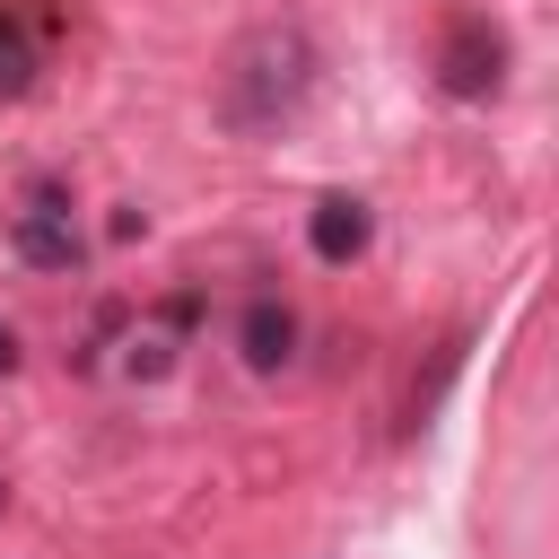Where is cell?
<instances>
[{"mask_svg":"<svg viewBox=\"0 0 559 559\" xmlns=\"http://www.w3.org/2000/svg\"><path fill=\"white\" fill-rule=\"evenodd\" d=\"M306 96H314V44H306L297 26H253V35L227 52L218 105H227L236 131H280Z\"/></svg>","mask_w":559,"mask_h":559,"instance_id":"6da1fadb","label":"cell"},{"mask_svg":"<svg viewBox=\"0 0 559 559\" xmlns=\"http://www.w3.org/2000/svg\"><path fill=\"white\" fill-rule=\"evenodd\" d=\"M437 87L463 96V105L498 96V87H507V35H498L489 17H454L445 44H437Z\"/></svg>","mask_w":559,"mask_h":559,"instance_id":"7a4b0ae2","label":"cell"},{"mask_svg":"<svg viewBox=\"0 0 559 559\" xmlns=\"http://www.w3.org/2000/svg\"><path fill=\"white\" fill-rule=\"evenodd\" d=\"M17 253L35 262V271H70L79 262V227H70V210L44 192L35 210H17Z\"/></svg>","mask_w":559,"mask_h":559,"instance_id":"3957f363","label":"cell"},{"mask_svg":"<svg viewBox=\"0 0 559 559\" xmlns=\"http://www.w3.org/2000/svg\"><path fill=\"white\" fill-rule=\"evenodd\" d=\"M236 341H245V367H253V376H271V367H288V358H297V314H288L280 297H253V306H245V323H236Z\"/></svg>","mask_w":559,"mask_h":559,"instance_id":"277c9868","label":"cell"},{"mask_svg":"<svg viewBox=\"0 0 559 559\" xmlns=\"http://www.w3.org/2000/svg\"><path fill=\"white\" fill-rule=\"evenodd\" d=\"M306 245H314L323 262H358V253H367V201L323 192V201H314V218H306Z\"/></svg>","mask_w":559,"mask_h":559,"instance_id":"5b68a950","label":"cell"},{"mask_svg":"<svg viewBox=\"0 0 559 559\" xmlns=\"http://www.w3.org/2000/svg\"><path fill=\"white\" fill-rule=\"evenodd\" d=\"M35 87V44H26V26L0 9V96H26Z\"/></svg>","mask_w":559,"mask_h":559,"instance_id":"8992f818","label":"cell"},{"mask_svg":"<svg viewBox=\"0 0 559 559\" xmlns=\"http://www.w3.org/2000/svg\"><path fill=\"white\" fill-rule=\"evenodd\" d=\"M9 367H17V332L0 323V376H9Z\"/></svg>","mask_w":559,"mask_h":559,"instance_id":"52a82bcc","label":"cell"},{"mask_svg":"<svg viewBox=\"0 0 559 559\" xmlns=\"http://www.w3.org/2000/svg\"><path fill=\"white\" fill-rule=\"evenodd\" d=\"M0 515H9V480H0Z\"/></svg>","mask_w":559,"mask_h":559,"instance_id":"ba28073f","label":"cell"}]
</instances>
